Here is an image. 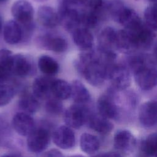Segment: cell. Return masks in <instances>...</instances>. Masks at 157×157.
Segmentation results:
<instances>
[{
    "label": "cell",
    "mask_w": 157,
    "mask_h": 157,
    "mask_svg": "<svg viewBox=\"0 0 157 157\" xmlns=\"http://www.w3.org/2000/svg\"><path fill=\"white\" fill-rule=\"evenodd\" d=\"M135 1H139V0H135Z\"/></svg>",
    "instance_id": "obj_42"
},
{
    "label": "cell",
    "mask_w": 157,
    "mask_h": 157,
    "mask_svg": "<svg viewBox=\"0 0 157 157\" xmlns=\"http://www.w3.org/2000/svg\"><path fill=\"white\" fill-rule=\"evenodd\" d=\"M131 71L125 64L113 63L107 71V79L112 87L117 91H123L129 86L131 82Z\"/></svg>",
    "instance_id": "obj_2"
},
{
    "label": "cell",
    "mask_w": 157,
    "mask_h": 157,
    "mask_svg": "<svg viewBox=\"0 0 157 157\" xmlns=\"http://www.w3.org/2000/svg\"><path fill=\"white\" fill-rule=\"evenodd\" d=\"M11 13L15 21L25 27L31 26L34 9L31 3L27 0H17L11 7Z\"/></svg>",
    "instance_id": "obj_6"
},
{
    "label": "cell",
    "mask_w": 157,
    "mask_h": 157,
    "mask_svg": "<svg viewBox=\"0 0 157 157\" xmlns=\"http://www.w3.org/2000/svg\"><path fill=\"white\" fill-rule=\"evenodd\" d=\"M38 67L43 74L49 77L56 74L59 68L56 61L48 55H42L39 58Z\"/></svg>",
    "instance_id": "obj_26"
},
{
    "label": "cell",
    "mask_w": 157,
    "mask_h": 157,
    "mask_svg": "<svg viewBox=\"0 0 157 157\" xmlns=\"http://www.w3.org/2000/svg\"><path fill=\"white\" fill-rule=\"evenodd\" d=\"M53 80L49 76L37 77L33 83V94L38 99L48 98L52 93Z\"/></svg>",
    "instance_id": "obj_20"
},
{
    "label": "cell",
    "mask_w": 157,
    "mask_h": 157,
    "mask_svg": "<svg viewBox=\"0 0 157 157\" xmlns=\"http://www.w3.org/2000/svg\"><path fill=\"white\" fill-rule=\"evenodd\" d=\"M10 72L6 69L0 66V84L3 83L9 77Z\"/></svg>",
    "instance_id": "obj_35"
},
{
    "label": "cell",
    "mask_w": 157,
    "mask_h": 157,
    "mask_svg": "<svg viewBox=\"0 0 157 157\" xmlns=\"http://www.w3.org/2000/svg\"><path fill=\"white\" fill-rule=\"evenodd\" d=\"M1 28H2V19H1V17H0V32H1Z\"/></svg>",
    "instance_id": "obj_39"
},
{
    "label": "cell",
    "mask_w": 157,
    "mask_h": 157,
    "mask_svg": "<svg viewBox=\"0 0 157 157\" xmlns=\"http://www.w3.org/2000/svg\"><path fill=\"white\" fill-rule=\"evenodd\" d=\"M12 52L7 49L0 50V66L10 72V67L13 59ZM11 73V72H10Z\"/></svg>",
    "instance_id": "obj_32"
},
{
    "label": "cell",
    "mask_w": 157,
    "mask_h": 157,
    "mask_svg": "<svg viewBox=\"0 0 157 157\" xmlns=\"http://www.w3.org/2000/svg\"><path fill=\"white\" fill-rule=\"evenodd\" d=\"M50 141V133L47 129L44 128H35L28 136L27 147L32 153H41L47 148Z\"/></svg>",
    "instance_id": "obj_7"
},
{
    "label": "cell",
    "mask_w": 157,
    "mask_h": 157,
    "mask_svg": "<svg viewBox=\"0 0 157 157\" xmlns=\"http://www.w3.org/2000/svg\"><path fill=\"white\" fill-rule=\"evenodd\" d=\"M114 20L129 31L136 29L143 23L138 13L134 9L126 6L122 8Z\"/></svg>",
    "instance_id": "obj_11"
},
{
    "label": "cell",
    "mask_w": 157,
    "mask_h": 157,
    "mask_svg": "<svg viewBox=\"0 0 157 157\" xmlns=\"http://www.w3.org/2000/svg\"><path fill=\"white\" fill-rule=\"evenodd\" d=\"M75 66L87 82L93 86H100L107 79L106 65L98 50L82 51Z\"/></svg>",
    "instance_id": "obj_1"
},
{
    "label": "cell",
    "mask_w": 157,
    "mask_h": 157,
    "mask_svg": "<svg viewBox=\"0 0 157 157\" xmlns=\"http://www.w3.org/2000/svg\"><path fill=\"white\" fill-rule=\"evenodd\" d=\"M138 118L140 124L145 128L157 124V101L150 100L142 104L139 110Z\"/></svg>",
    "instance_id": "obj_8"
},
{
    "label": "cell",
    "mask_w": 157,
    "mask_h": 157,
    "mask_svg": "<svg viewBox=\"0 0 157 157\" xmlns=\"http://www.w3.org/2000/svg\"><path fill=\"white\" fill-rule=\"evenodd\" d=\"M150 5L157 6V0H147Z\"/></svg>",
    "instance_id": "obj_37"
},
{
    "label": "cell",
    "mask_w": 157,
    "mask_h": 157,
    "mask_svg": "<svg viewBox=\"0 0 157 157\" xmlns=\"http://www.w3.org/2000/svg\"><path fill=\"white\" fill-rule=\"evenodd\" d=\"M61 100L54 97V98L48 99L45 105L46 111L52 115H59L63 111V105L61 102Z\"/></svg>",
    "instance_id": "obj_31"
},
{
    "label": "cell",
    "mask_w": 157,
    "mask_h": 157,
    "mask_svg": "<svg viewBox=\"0 0 157 157\" xmlns=\"http://www.w3.org/2000/svg\"><path fill=\"white\" fill-rule=\"evenodd\" d=\"M86 123L90 128L101 134H109L113 129V124L109 119L103 117L99 113L96 114L91 112Z\"/></svg>",
    "instance_id": "obj_19"
},
{
    "label": "cell",
    "mask_w": 157,
    "mask_h": 157,
    "mask_svg": "<svg viewBox=\"0 0 157 157\" xmlns=\"http://www.w3.org/2000/svg\"><path fill=\"white\" fill-rule=\"evenodd\" d=\"M81 6L85 9L99 10L102 9L105 6V2L104 0H80Z\"/></svg>",
    "instance_id": "obj_33"
},
{
    "label": "cell",
    "mask_w": 157,
    "mask_h": 157,
    "mask_svg": "<svg viewBox=\"0 0 157 157\" xmlns=\"http://www.w3.org/2000/svg\"><path fill=\"white\" fill-rule=\"evenodd\" d=\"M129 31L131 32L133 36L137 49L149 48L156 37L155 31L148 26L145 23H143L136 29Z\"/></svg>",
    "instance_id": "obj_10"
},
{
    "label": "cell",
    "mask_w": 157,
    "mask_h": 157,
    "mask_svg": "<svg viewBox=\"0 0 157 157\" xmlns=\"http://www.w3.org/2000/svg\"><path fill=\"white\" fill-rule=\"evenodd\" d=\"M33 66L31 61L25 55L17 54L13 56L10 72L18 77H24L31 74Z\"/></svg>",
    "instance_id": "obj_16"
},
{
    "label": "cell",
    "mask_w": 157,
    "mask_h": 157,
    "mask_svg": "<svg viewBox=\"0 0 157 157\" xmlns=\"http://www.w3.org/2000/svg\"><path fill=\"white\" fill-rule=\"evenodd\" d=\"M133 74L134 80L140 89L148 91L157 86V69L148 63Z\"/></svg>",
    "instance_id": "obj_5"
},
{
    "label": "cell",
    "mask_w": 157,
    "mask_h": 157,
    "mask_svg": "<svg viewBox=\"0 0 157 157\" xmlns=\"http://www.w3.org/2000/svg\"><path fill=\"white\" fill-rule=\"evenodd\" d=\"M54 144L61 149H70L75 145V137L74 131L68 126H60L53 132Z\"/></svg>",
    "instance_id": "obj_9"
},
{
    "label": "cell",
    "mask_w": 157,
    "mask_h": 157,
    "mask_svg": "<svg viewBox=\"0 0 157 157\" xmlns=\"http://www.w3.org/2000/svg\"><path fill=\"white\" fill-rule=\"evenodd\" d=\"M59 8L77 7L81 6L80 0H58Z\"/></svg>",
    "instance_id": "obj_34"
},
{
    "label": "cell",
    "mask_w": 157,
    "mask_h": 157,
    "mask_svg": "<svg viewBox=\"0 0 157 157\" xmlns=\"http://www.w3.org/2000/svg\"><path fill=\"white\" fill-rule=\"evenodd\" d=\"M117 91L112 87L107 93L102 94L97 101L98 113L109 120L117 119L121 113L120 108L117 104L115 99Z\"/></svg>",
    "instance_id": "obj_3"
},
{
    "label": "cell",
    "mask_w": 157,
    "mask_h": 157,
    "mask_svg": "<svg viewBox=\"0 0 157 157\" xmlns=\"http://www.w3.org/2000/svg\"><path fill=\"white\" fill-rule=\"evenodd\" d=\"M14 130L20 136H28L35 129L34 119L30 114L18 112L13 117L12 121Z\"/></svg>",
    "instance_id": "obj_13"
},
{
    "label": "cell",
    "mask_w": 157,
    "mask_h": 157,
    "mask_svg": "<svg viewBox=\"0 0 157 157\" xmlns=\"http://www.w3.org/2000/svg\"><path fill=\"white\" fill-rule=\"evenodd\" d=\"M52 93L54 97L60 100L67 99L71 96V85L62 79L53 80Z\"/></svg>",
    "instance_id": "obj_25"
},
{
    "label": "cell",
    "mask_w": 157,
    "mask_h": 157,
    "mask_svg": "<svg viewBox=\"0 0 157 157\" xmlns=\"http://www.w3.org/2000/svg\"><path fill=\"white\" fill-rule=\"evenodd\" d=\"M90 113V110L84 104L75 103L66 110L64 120L66 125L70 128L80 129L87 123Z\"/></svg>",
    "instance_id": "obj_4"
},
{
    "label": "cell",
    "mask_w": 157,
    "mask_h": 157,
    "mask_svg": "<svg viewBox=\"0 0 157 157\" xmlns=\"http://www.w3.org/2000/svg\"><path fill=\"white\" fill-rule=\"evenodd\" d=\"M7 0H0V3H2V2H6Z\"/></svg>",
    "instance_id": "obj_40"
},
{
    "label": "cell",
    "mask_w": 157,
    "mask_h": 157,
    "mask_svg": "<svg viewBox=\"0 0 157 157\" xmlns=\"http://www.w3.org/2000/svg\"><path fill=\"white\" fill-rule=\"evenodd\" d=\"M154 55H155V58L157 61V45L155 46V47L154 48Z\"/></svg>",
    "instance_id": "obj_38"
},
{
    "label": "cell",
    "mask_w": 157,
    "mask_h": 157,
    "mask_svg": "<svg viewBox=\"0 0 157 157\" xmlns=\"http://www.w3.org/2000/svg\"><path fill=\"white\" fill-rule=\"evenodd\" d=\"M42 156H63V154L61 153V152L58 150V149H55V148H53L51 149L46 152H44V153L42 155Z\"/></svg>",
    "instance_id": "obj_36"
},
{
    "label": "cell",
    "mask_w": 157,
    "mask_h": 157,
    "mask_svg": "<svg viewBox=\"0 0 157 157\" xmlns=\"http://www.w3.org/2000/svg\"><path fill=\"white\" fill-rule=\"evenodd\" d=\"M39 44L46 50L57 53L64 52L67 48V41L60 36H43L40 39Z\"/></svg>",
    "instance_id": "obj_22"
},
{
    "label": "cell",
    "mask_w": 157,
    "mask_h": 157,
    "mask_svg": "<svg viewBox=\"0 0 157 157\" xmlns=\"http://www.w3.org/2000/svg\"><path fill=\"white\" fill-rule=\"evenodd\" d=\"M80 147L84 153L93 155L99 150L100 141L96 136L85 132L80 136Z\"/></svg>",
    "instance_id": "obj_24"
},
{
    "label": "cell",
    "mask_w": 157,
    "mask_h": 157,
    "mask_svg": "<svg viewBox=\"0 0 157 157\" xmlns=\"http://www.w3.org/2000/svg\"><path fill=\"white\" fill-rule=\"evenodd\" d=\"M15 94L13 87L7 84H0V106L8 104L13 99Z\"/></svg>",
    "instance_id": "obj_30"
},
{
    "label": "cell",
    "mask_w": 157,
    "mask_h": 157,
    "mask_svg": "<svg viewBox=\"0 0 157 157\" xmlns=\"http://www.w3.org/2000/svg\"><path fill=\"white\" fill-rule=\"evenodd\" d=\"M36 1H39V2H44V1H46L47 0H36Z\"/></svg>",
    "instance_id": "obj_41"
},
{
    "label": "cell",
    "mask_w": 157,
    "mask_h": 157,
    "mask_svg": "<svg viewBox=\"0 0 157 157\" xmlns=\"http://www.w3.org/2000/svg\"><path fill=\"white\" fill-rule=\"evenodd\" d=\"M145 24L153 31H157V6L150 5L144 10Z\"/></svg>",
    "instance_id": "obj_29"
},
{
    "label": "cell",
    "mask_w": 157,
    "mask_h": 157,
    "mask_svg": "<svg viewBox=\"0 0 157 157\" xmlns=\"http://www.w3.org/2000/svg\"><path fill=\"white\" fill-rule=\"evenodd\" d=\"M136 144V140L131 131L121 129L115 134L113 146L118 153L131 152Z\"/></svg>",
    "instance_id": "obj_12"
},
{
    "label": "cell",
    "mask_w": 157,
    "mask_h": 157,
    "mask_svg": "<svg viewBox=\"0 0 157 157\" xmlns=\"http://www.w3.org/2000/svg\"><path fill=\"white\" fill-rule=\"evenodd\" d=\"M117 31L111 27L106 26L99 33L98 37V48L105 51L115 52L117 48Z\"/></svg>",
    "instance_id": "obj_14"
},
{
    "label": "cell",
    "mask_w": 157,
    "mask_h": 157,
    "mask_svg": "<svg viewBox=\"0 0 157 157\" xmlns=\"http://www.w3.org/2000/svg\"><path fill=\"white\" fill-rule=\"evenodd\" d=\"M71 96L75 103L84 104L90 99V94L86 86L79 80H75L71 84Z\"/></svg>",
    "instance_id": "obj_23"
},
{
    "label": "cell",
    "mask_w": 157,
    "mask_h": 157,
    "mask_svg": "<svg viewBox=\"0 0 157 157\" xmlns=\"http://www.w3.org/2000/svg\"><path fill=\"white\" fill-rule=\"evenodd\" d=\"M74 44L82 51L92 49L94 44V37L87 28L80 26L72 32Z\"/></svg>",
    "instance_id": "obj_17"
},
{
    "label": "cell",
    "mask_w": 157,
    "mask_h": 157,
    "mask_svg": "<svg viewBox=\"0 0 157 157\" xmlns=\"http://www.w3.org/2000/svg\"><path fill=\"white\" fill-rule=\"evenodd\" d=\"M37 17L40 24L46 28H55L61 23L58 12L49 6H40L37 10Z\"/></svg>",
    "instance_id": "obj_15"
},
{
    "label": "cell",
    "mask_w": 157,
    "mask_h": 157,
    "mask_svg": "<svg viewBox=\"0 0 157 157\" xmlns=\"http://www.w3.org/2000/svg\"><path fill=\"white\" fill-rule=\"evenodd\" d=\"M37 99L34 94H25L20 99L19 107L23 112L29 114L34 113L39 108V102Z\"/></svg>",
    "instance_id": "obj_27"
},
{
    "label": "cell",
    "mask_w": 157,
    "mask_h": 157,
    "mask_svg": "<svg viewBox=\"0 0 157 157\" xmlns=\"http://www.w3.org/2000/svg\"><path fill=\"white\" fill-rule=\"evenodd\" d=\"M142 152L147 156H157V133L148 135L140 144Z\"/></svg>",
    "instance_id": "obj_28"
},
{
    "label": "cell",
    "mask_w": 157,
    "mask_h": 157,
    "mask_svg": "<svg viewBox=\"0 0 157 157\" xmlns=\"http://www.w3.org/2000/svg\"><path fill=\"white\" fill-rule=\"evenodd\" d=\"M23 36V28L20 23L15 20L7 21L3 28L4 40L11 45L19 43Z\"/></svg>",
    "instance_id": "obj_18"
},
{
    "label": "cell",
    "mask_w": 157,
    "mask_h": 157,
    "mask_svg": "<svg viewBox=\"0 0 157 157\" xmlns=\"http://www.w3.org/2000/svg\"><path fill=\"white\" fill-rule=\"evenodd\" d=\"M117 48L121 52L131 53L137 50L132 33L126 29H121L117 31Z\"/></svg>",
    "instance_id": "obj_21"
}]
</instances>
